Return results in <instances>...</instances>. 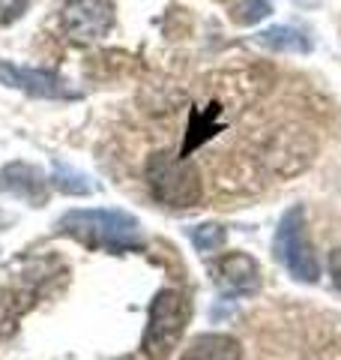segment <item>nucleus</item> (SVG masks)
<instances>
[{"label": "nucleus", "instance_id": "1", "mask_svg": "<svg viewBox=\"0 0 341 360\" xmlns=\"http://www.w3.org/2000/svg\"><path fill=\"white\" fill-rule=\"evenodd\" d=\"M57 229L90 250L123 252L141 246V222L126 210H69Z\"/></svg>", "mask_w": 341, "mask_h": 360}, {"label": "nucleus", "instance_id": "2", "mask_svg": "<svg viewBox=\"0 0 341 360\" xmlns=\"http://www.w3.org/2000/svg\"><path fill=\"white\" fill-rule=\"evenodd\" d=\"M144 177H147V186H150L153 198L170 210H189L201 205V198H203L201 168L189 156L159 150L147 160Z\"/></svg>", "mask_w": 341, "mask_h": 360}, {"label": "nucleus", "instance_id": "3", "mask_svg": "<svg viewBox=\"0 0 341 360\" xmlns=\"http://www.w3.org/2000/svg\"><path fill=\"white\" fill-rule=\"evenodd\" d=\"M272 250H276V258L288 267V274L293 279H300V283H317L321 264H317L309 231H305V210L302 207H290L279 219Z\"/></svg>", "mask_w": 341, "mask_h": 360}, {"label": "nucleus", "instance_id": "4", "mask_svg": "<svg viewBox=\"0 0 341 360\" xmlns=\"http://www.w3.org/2000/svg\"><path fill=\"white\" fill-rule=\"evenodd\" d=\"M189 321V303L186 297L174 288H162L153 297L150 307V321H147L144 330V352L153 360H162L170 354V348L180 342V336L186 330Z\"/></svg>", "mask_w": 341, "mask_h": 360}, {"label": "nucleus", "instance_id": "5", "mask_svg": "<svg viewBox=\"0 0 341 360\" xmlns=\"http://www.w3.org/2000/svg\"><path fill=\"white\" fill-rule=\"evenodd\" d=\"M60 25L75 42H96L114 27L111 0H66L60 6Z\"/></svg>", "mask_w": 341, "mask_h": 360}, {"label": "nucleus", "instance_id": "6", "mask_svg": "<svg viewBox=\"0 0 341 360\" xmlns=\"http://www.w3.org/2000/svg\"><path fill=\"white\" fill-rule=\"evenodd\" d=\"M0 82L6 87H15L27 96H39V99H75L78 94L66 87V82L54 72L45 70H27V66H15L9 60H0Z\"/></svg>", "mask_w": 341, "mask_h": 360}, {"label": "nucleus", "instance_id": "7", "mask_svg": "<svg viewBox=\"0 0 341 360\" xmlns=\"http://www.w3.org/2000/svg\"><path fill=\"white\" fill-rule=\"evenodd\" d=\"M213 279L225 297H246L260 288V267L252 255L227 252L213 264Z\"/></svg>", "mask_w": 341, "mask_h": 360}, {"label": "nucleus", "instance_id": "8", "mask_svg": "<svg viewBox=\"0 0 341 360\" xmlns=\"http://www.w3.org/2000/svg\"><path fill=\"white\" fill-rule=\"evenodd\" d=\"M180 360H246L243 345L227 333H203L198 340H192Z\"/></svg>", "mask_w": 341, "mask_h": 360}, {"label": "nucleus", "instance_id": "9", "mask_svg": "<svg viewBox=\"0 0 341 360\" xmlns=\"http://www.w3.org/2000/svg\"><path fill=\"white\" fill-rule=\"evenodd\" d=\"M258 42L267 45L272 51H305L309 42L302 39V33L290 30V27H269L264 33H258Z\"/></svg>", "mask_w": 341, "mask_h": 360}, {"label": "nucleus", "instance_id": "10", "mask_svg": "<svg viewBox=\"0 0 341 360\" xmlns=\"http://www.w3.org/2000/svg\"><path fill=\"white\" fill-rule=\"evenodd\" d=\"M231 15L236 25H258L269 15V0H231Z\"/></svg>", "mask_w": 341, "mask_h": 360}, {"label": "nucleus", "instance_id": "11", "mask_svg": "<svg viewBox=\"0 0 341 360\" xmlns=\"http://www.w3.org/2000/svg\"><path fill=\"white\" fill-rule=\"evenodd\" d=\"M189 238L195 243V250L203 255V252H219L227 240V234L222 225H198V229H192Z\"/></svg>", "mask_w": 341, "mask_h": 360}, {"label": "nucleus", "instance_id": "12", "mask_svg": "<svg viewBox=\"0 0 341 360\" xmlns=\"http://www.w3.org/2000/svg\"><path fill=\"white\" fill-rule=\"evenodd\" d=\"M54 186L60 189V193H72V195L93 193V184H87V177H81L78 172H72V168H57Z\"/></svg>", "mask_w": 341, "mask_h": 360}, {"label": "nucleus", "instance_id": "13", "mask_svg": "<svg viewBox=\"0 0 341 360\" xmlns=\"http://www.w3.org/2000/svg\"><path fill=\"white\" fill-rule=\"evenodd\" d=\"M27 6H30V0H0V27L18 21L27 13Z\"/></svg>", "mask_w": 341, "mask_h": 360}, {"label": "nucleus", "instance_id": "14", "mask_svg": "<svg viewBox=\"0 0 341 360\" xmlns=\"http://www.w3.org/2000/svg\"><path fill=\"white\" fill-rule=\"evenodd\" d=\"M329 276H333L335 288L341 291V246H338V250L329 252Z\"/></svg>", "mask_w": 341, "mask_h": 360}]
</instances>
